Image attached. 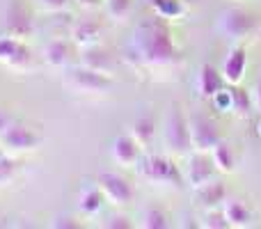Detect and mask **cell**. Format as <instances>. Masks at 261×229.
<instances>
[{
  "label": "cell",
  "mask_w": 261,
  "mask_h": 229,
  "mask_svg": "<svg viewBox=\"0 0 261 229\" xmlns=\"http://www.w3.org/2000/svg\"><path fill=\"white\" fill-rule=\"evenodd\" d=\"M179 50H176L174 37H172V26L167 18L158 16H147L135 26L133 39L126 50V60L142 67L151 69H163L176 62Z\"/></svg>",
  "instance_id": "obj_1"
},
{
  "label": "cell",
  "mask_w": 261,
  "mask_h": 229,
  "mask_svg": "<svg viewBox=\"0 0 261 229\" xmlns=\"http://www.w3.org/2000/svg\"><path fill=\"white\" fill-rule=\"evenodd\" d=\"M163 144H165L170 156H188L193 151V142H190V124L188 115L179 108V106H170L163 121Z\"/></svg>",
  "instance_id": "obj_2"
},
{
  "label": "cell",
  "mask_w": 261,
  "mask_h": 229,
  "mask_svg": "<svg viewBox=\"0 0 261 229\" xmlns=\"http://www.w3.org/2000/svg\"><path fill=\"white\" fill-rule=\"evenodd\" d=\"M135 170L151 186H174L181 179L176 163L170 156H163V154H144V156H140Z\"/></svg>",
  "instance_id": "obj_3"
},
{
  "label": "cell",
  "mask_w": 261,
  "mask_h": 229,
  "mask_svg": "<svg viewBox=\"0 0 261 229\" xmlns=\"http://www.w3.org/2000/svg\"><path fill=\"white\" fill-rule=\"evenodd\" d=\"M259 18L243 7H229L218 18V30L231 41H245L257 32Z\"/></svg>",
  "instance_id": "obj_4"
},
{
  "label": "cell",
  "mask_w": 261,
  "mask_h": 229,
  "mask_svg": "<svg viewBox=\"0 0 261 229\" xmlns=\"http://www.w3.org/2000/svg\"><path fill=\"white\" fill-rule=\"evenodd\" d=\"M39 144H41V135L35 129L18 124V121H12L0 133V147L5 149V154H12V156L35 151V149H39Z\"/></svg>",
  "instance_id": "obj_5"
},
{
  "label": "cell",
  "mask_w": 261,
  "mask_h": 229,
  "mask_svg": "<svg viewBox=\"0 0 261 229\" xmlns=\"http://www.w3.org/2000/svg\"><path fill=\"white\" fill-rule=\"evenodd\" d=\"M190 124V142H193V151H211L218 142H222V133L218 129V124L208 115L195 113L188 115Z\"/></svg>",
  "instance_id": "obj_6"
},
{
  "label": "cell",
  "mask_w": 261,
  "mask_h": 229,
  "mask_svg": "<svg viewBox=\"0 0 261 229\" xmlns=\"http://www.w3.org/2000/svg\"><path fill=\"white\" fill-rule=\"evenodd\" d=\"M71 90H76L78 94H108L113 90V78L106 76V73H99V71H92L87 67H76L67 73L64 78Z\"/></svg>",
  "instance_id": "obj_7"
},
{
  "label": "cell",
  "mask_w": 261,
  "mask_h": 229,
  "mask_svg": "<svg viewBox=\"0 0 261 229\" xmlns=\"http://www.w3.org/2000/svg\"><path fill=\"white\" fill-rule=\"evenodd\" d=\"M96 186L101 188L106 202H110L113 207H128L135 199V188L126 176L117 174V172H101Z\"/></svg>",
  "instance_id": "obj_8"
},
{
  "label": "cell",
  "mask_w": 261,
  "mask_h": 229,
  "mask_svg": "<svg viewBox=\"0 0 261 229\" xmlns=\"http://www.w3.org/2000/svg\"><path fill=\"white\" fill-rule=\"evenodd\" d=\"M216 174H218V170L213 165L211 151H190L188 154V161H186V167H184V179L193 190H197L199 186L213 181Z\"/></svg>",
  "instance_id": "obj_9"
},
{
  "label": "cell",
  "mask_w": 261,
  "mask_h": 229,
  "mask_svg": "<svg viewBox=\"0 0 261 229\" xmlns=\"http://www.w3.org/2000/svg\"><path fill=\"white\" fill-rule=\"evenodd\" d=\"M5 32L16 39H28L35 32V23H32V14L23 0H9L5 7Z\"/></svg>",
  "instance_id": "obj_10"
},
{
  "label": "cell",
  "mask_w": 261,
  "mask_h": 229,
  "mask_svg": "<svg viewBox=\"0 0 261 229\" xmlns=\"http://www.w3.org/2000/svg\"><path fill=\"white\" fill-rule=\"evenodd\" d=\"M0 64L14 69V71H25L32 64V50L25 46V39H16V37L5 32L0 37Z\"/></svg>",
  "instance_id": "obj_11"
},
{
  "label": "cell",
  "mask_w": 261,
  "mask_h": 229,
  "mask_svg": "<svg viewBox=\"0 0 261 229\" xmlns=\"http://www.w3.org/2000/svg\"><path fill=\"white\" fill-rule=\"evenodd\" d=\"M110 156H113V161L117 163V165L135 167L140 156H142V147L135 142V138L130 133L117 135V138L113 140V144H110Z\"/></svg>",
  "instance_id": "obj_12"
},
{
  "label": "cell",
  "mask_w": 261,
  "mask_h": 229,
  "mask_svg": "<svg viewBox=\"0 0 261 229\" xmlns=\"http://www.w3.org/2000/svg\"><path fill=\"white\" fill-rule=\"evenodd\" d=\"M81 64L92 71L106 73V76H113L115 71V58L110 55L108 48H103L101 44H92V46H83L81 48Z\"/></svg>",
  "instance_id": "obj_13"
},
{
  "label": "cell",
  "mask_w": 261,
  "mask_h": 229,
  "mask_svg": "<svg viewBox=\"0 0 261 229\" xmlns=\"http://www.w3.org/2000/svg\"><path fill=\"white\" fill-rule=\"evenodd\" d=\"M245 71H248V50L243 46H234L222 62V78L227 85H241Z\"/></svg>",
  "instance_id": "obj_14"
},
{
  "label": "cell",
  "mask_w": 261,
  "mask_h": 229,
  "mask_svg": "<svg viewBox=\"0 0 261 229\" xmlns=\"http://www.w3.org/2000/svg\"><path fill=\"white\" fill-rule=\"evenodd\" d=\"M220 209H222V213H225V218L229 220L231 229H245V227L254 225V218L257 216H254V211L250 209V204L243 202V199L227 197Z\"/></svg>",
  "instance_id": "obj_15"
},
{
  "label": "cell",
  "mask_w": 261,
  "mask_h": 229,
  "mask_svg": "<svg viewBox=\"0 0 261 229\" xmlns=\"http://www.w3.org/2000/svg\"><path fill=\"white\" fill-rule=\"evenodd\" d=\"M101 32H103V26L96 18H78V21H73L69 37H71V41L78 48H83V46L99 44Z\"/></svg>",
  "instance_id": "obj_16"
},
{
  "label": "cell",
  "mask_w": 261,
  "mask_h": 229,
  "mask_svg": "<svg viewBox=\"0 0 261 229\" xmlns=\"http://www.w3.org/2000/svg\"><path fill=\"white\" fill-rule=\"evenodd\" d=\"M193 193H195V199H197L199 207H204L208 211V209H220L222 204H225L227 186H225V181L213 179V181H208V184L199 186V188L193 190Z\"/></svg>",
  "instance_id": "obj_17"
},
{
  "label": "cell",
  "mask_w": 261,
  "mask_h": 229,
  "mask_svg": "<svg viewBox=\"0 0 261 229\" xmlns=\"http://www.w3.org/2000/svg\"><path fill=\"white\" fill-rule=\"evenodd\" d=\"M222 87H225L222 71H218L213 64H202L199 71H197V92H199V96L211 101Z\"/></svg>",
  "instance_id": "obj_18"
},
{
  "label": "cell",
  "mask_w": 261,
  "mask_h": 229,
  "mask_svg": "<svg viewBox=\"0 0 261 229\" xmlns=\"http://www.w3.org/2000/svg\"><path fill=\"white\" fill-rule=\"evenodd\" d=\"M103 202H106L103 193H101V188L94 184V186H85V188H81L76 207L85 218H94V216H99L101 213Z\"/></svg>",
  "instance_id": "obj_19"
},
{
  "label": "cell",
  "mask_w": 261,
  "mask_h": 229,
  "mask_svg": "<svg viewBox=\"0 0 261 229\" xmlns=\"http://www.w3.org/2000/svg\"><path fill=\"white\" fill-rule=\"evenodd\" d=\"M128 133L133 135L135 142L142 149H149L153 144V140H156V119H153V115L144 113V115H140L138 119H133Z\"/></svg>",
  "instance_id": "obj_20"
},
{
  "label": "cell",
  "mask_w": 261,
  "mask_h": 229,
  "mask_svg": "<svg viewBox=\"0 0 261 229\" xmlns=\"http://www.w3.org/2000/svg\"><path fill=\"white\" fill-rule=\"evenodd\" d=\"M69 58H71V50H69V44L64 39H53L46 44L44 48V60L48 67L53 69H67Z\"/></svg>",
  "instance_id": "obj_21"
},
{
  "label": "cell",
  "mask_w": 261,
  "mask_h": 229,
  "mask_svg": "<svg viewBox=\"0 0 261 229\" xmlns=\"http://www.w3.org/2000/svg\"><path fill=\"white\" fill-rule=\"evenodd\" d=\"M211 158H213V165H216V170L220 172V174H229V172H234L236 156H234V151H231V147L227 142H218L216 147L211 149Z\"/></svg>",
  "instance_id": "obj_22"
},
{
  "label": "cell",
  "mask_w": 261,
  "mask_h": 229,
  "mask_svg": "<svg viewBox=\"0 0 261 229\" xmlns=\"http://www.w3.org/2000/svg\"><path fill=\"white\" fill-rule=\"evenodd\" d=\"M149 5L153 7V14L167 18V21L181 18L186 14V0H149Z\"/></svg>",
  "instance_id": "obj_23"
},
{
  "label": "cell",
  "mask_w": 261,
  "mask_h": 229,
  "mask_svg": "<svg viewBox=\"0 0 261 229\" xmlns=\"http://www.w3.org/2000/svg\"><path fill=\"white\" fill-rule=\"evenodd\" d=\"M103 9L115 23H124L133 12V0H103Z\"/></svg>",
  "instance_id": "obj_24"
},
{
  "label": "cell",
  "mask_w": 261,
  "mask_h": 229,
  "mask_svg": "<svg viewBox=\"0 0 261 229\" xmlns=\"http://www.w3.org/2000/svg\"><path fill=\"white\" fill-rule=\"evenodd\" d=\"M231 92V113L236 117H248L250 110L254 108V104L250 101V94L245 90H241L239 85H229Z\"/></svg>",
  "instance_id": "obj_25"
},
{
  "label": "cell",
  "mask_w": 261,
  "mask_h": 229,
  "mask_svg": "<svg viewBox=\"0 0 261 229\" xmlns=\"http://www.w3.org/2000/svg\"><path fill=\"white\" fill-rule=\"evenodd\" d=\"M170 218H167V213L163 211V209L158 207H147L142 211V220H140V225L144 229H167L170 227Z\"/></svg>",
  "instance_id": "obj_26"
},
{
  "label": "cell",
  "mask_w": 261,
  "mask_h": 229,
  "mask_svg": "<svg viewBox=\"0 0 261 229\" xmlns=\"http://www.w3.org/2000/svg\"><path fill=\"white\" fill-rule=\"evenodd\" d=\"M21 172V163L12 154H3L0 156V186H7L16 179V174Z\"/></svg>",
  "instance_id": "obj_27"
},
{
  "label": "cell",
  "mask_w": 261,
  "mask_h": 229,
  "mask_svg": "<svg viewBox=\"0 0 261 229\" xmlns=\"http://www.w3.org/2000/svg\"><path fill=\"white\" fill-rule=\"evenodd\" d=\"M204 229H229V220L225 218V213H222V209H208L206 213H204L202 222H199Z\"/></svg>",
  "instance_id": "obj_28"
},
{
  "label": "cell",
  "mask_w": 261,
  "mask_h": 229,
  "mask_svg": "<svg viewBox=\"0 0 261 229\" xmlns=\"http://www.w3.org/2000/svg\"><path fill=\"white\" fill-rule=\"evenodd\" d=\"M103 227H108V229H130V227H133V222H130L128 216L117 213V216H110L108 220L103 222Z\"/></svg>",
  "instance_id": "obj_29"
},
{
  "label": "cell",
  "mask_w": 261,
  "mask_h": 229,
  "mask_svg": "<svg viewBox=\"0 0 261 229\" xmlns=\"http://www.w3.org/2000/svg\"><path fill=\"white\" fill-rule=\"evenodd\" d=\"M37 3H39V7L44 9V12L60 14V12H64V9H67L69 0H37Z\"/></svg>",
  "instance_id": "obj_30"
},
{
  "label": "cell",
  "mask_w": 261,
  "mask_h": 229,
  "mask_svg": "<svg viewBox=\"0 0 261 229\" xmlns=\"http://www.w3.org/2000/svg\"><path fill=\"white\" fill-rule=\"evenodd\" d=\"M50 227H55V229H78L81 227V222H76V218L73 216H60V218H55V220L50 222Z\"/></svg>",
  "instance_id": "obj_31"
},
{
  "label": "cell",
  "mask_w": 261,
  "mask_h": 229,
  "mask_svg": "<svg viewBox=\"0 0 261 229\" xmlns=\"http://www.w3.org/2000/svg\"><path fill=\"white\" fill-rule=\"evenodd\" d=\"M76 5L85 12H94V9L103 7V0H76Z\"/></svg>",
  "instance_id": "obj_32"
},
{
  "label": "cell",
  "mask_w": 261,
  "mask_h": 229,
  "mask_svg": "<svg viewBox=\"0 0 261 229\" xmlns=\"http://www.w3.org/2000/svg\"><path fill=\"white\" fill-rule=\"evenodd\" d=\"M252 104H254V110L261 115V78L257 81V85H254V92H252Z\"/></svg>",
  "instance_id": "obj_33"
},
{
  "label": "cell",
  "mask_w": 261,
  "mask_h": 229,
  "mask_svg": "<svg viewBox=\"0 0 261 229\" xmlns=\"http://www.w3.org/2000/svg\"><path fill=\"white\" fill-rule=\"evenodd\" d=\"M12 117H9V113H7V110H5V108H0V133H3V131L5 129H7V126L9 124H12Z\"/></svg>",
  "instance_id": "obj_34"
},
{
  "label": "cell",
  "mask_w": 261,
  "mask_h": 229,
  "mask_svg": "<svg viewBox=\"0 0 261 229\" xmlns=\"http://www.w3.org/2000/svg\"><path fill=\"white\" fill-rule=\"evenodd\" d=\"M257 133L261 135V121H259V124H257Z\"/></svg>",
  "instance_id": "obj_35"
},
{
  "label": "cell",
  "mask_w": 261,
  "mask_h": 229,
  "mask_svg": "<svg viewBox=\"0 0 261 229\" xmlns=\"http://www.w3.org/2000/svg\"><path fill=\"white\" fill-rule=\"evenodd\" d=\"M3 154H5V149H3V147H0V156H3Z\"/></svg>",
  "instance_id": "obj_36"
}]
</instances>
